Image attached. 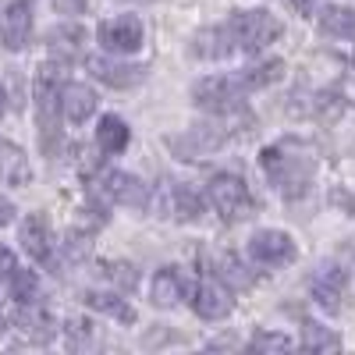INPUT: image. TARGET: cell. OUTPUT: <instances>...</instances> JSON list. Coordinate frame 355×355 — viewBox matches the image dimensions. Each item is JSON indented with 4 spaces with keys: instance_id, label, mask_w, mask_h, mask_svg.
I'll use <instances>...</instances> for the list:
<instances>
[{
    "instance_id": "cell-1",
    "label": "cell",
    "mask_w": 355,
    "mask_h": 355,
    "mask_svg": "<svg viewBox=\"0 0 355 355\" xmlns=\"http://www.w3.org/2000/svg\"><path fill=\"white\" fill-rule=\"evenodd\" d=\"M284 25L266 8L231 11L220 25H206L192 36V53L202 61H224L231 53H259L274 40H281Z\"/></svg>"
},
{
    "instance_id": "cell-2",
    "label": "cell",
    "mask_w": 355,
    "mask_h": 355,
    "mask_svg": "<svg viewBox=\"0 0 355 355\" xmlns=\"http://www.w3.org/2000/svg\"><path fill=\"white\" fill-rule=\"evenodd\" d=\"M249 132H252V114L234 107V110L214 114V121L185 128L182 135H167V150L178 160H206V157H214L217 150H224V146H231L234 139H242Z\"/></svg>"
},
{
    "instance_id": "cell-3",
    "label": "cell",
    "mask_w": 355,
    "mask_h": 355,
    "mask_svg": "<svg viewBox=\"0 0 355 355\" xmlns=\"http://www.w3.org/2000/svg\"><path fill=\"white\" fill-rule=\"evenodd\" d=\"M259 167L284 199H302L316 178V157L309 146L295 142V139H284V142H274L259 153Z\"/></svg>"
},
{
    "instance_id": "cell-4",
    "label": "cell",
    "mask_w": 355,
    "mask_h": 355,
    "mask_svg": "<svg viewBox=\"0 0 355 355\" xmlns=\"http://www.w3.org/2000/svg\"><path fill=\"white\" fill-rule=\"evenodd\" d=\"M61 71L53 64H43L40 75H36V107H40V142L43 150L53 157L57 146H61Z\"/></svg>"
},
{
    "instance_id": "cell-5",
    "label": "cell",
    "mask_w": 355,
    "mask_h": 355,
    "mask_svg": "<svg viewBox=\"0 0 355 355\" xmlns=\"http://www.w3.org/2000/svg\"><path fill=\"white\" fill-rule=\"evenodd\" d=\"M252 93L245 71H231V75H210V78H199L192 85V103L206 114H224L242 107V100Z\"/></svg>"
},
{
    "instance_id": "cell-6",
    "label": "cell",
    "mask_w": 355,
    "mask_h": 355,
    "mask_svg": "<svg viewBox=\"0 0 355 355\" xmlns=\"http://www.w3.org/2000/svg\"><path fill=\"white\" fill-rule=\"evenodd\" d=\"M206 196H210L220 220H227V224H239L252 214V192H249V185L242 182V178L231 174V171L214 174L210 185H206Z\"/></svg>"
},
{
    "instance_id": "cell-7",
    "label": "cell",
    "mask_w": 355,
    "mask_h": 355,
    "mask_svg": "<svg viewBox=\"0 0 355 355\" xmlns=\"http://www.w3.org/2000/svg\"><path fill=\"white\" fill-rule=\"evenodd\" d=\"M93 196H100L103 202L132 206V210H146L150 206V185L128 171H103L93 185Z\"/></svg>"
},
{
    "instance_id": "cell-8",
    "label": "cell",
    "mask_w": 355,
    "mask_h": 355,
    "mask_svg": "<svg viewBox=\"0 0 355 355\" xmlns=\"http://www.w3.org/2000/svg\"><path fill=\"white\" fill-rule=\"evenodd\" d=\"M96 40L107 53H117V57H125V53H135L146 40V28L135 15H114L107 21H100L96 28Z\"/></svg>"
},
{
    "instance_id": "cell-9",
    "label": "cell",
    "mask_w": 355,
    "mask_h": 355,
    "mask_svg": "<svg viewBox=\"0 0 355 355\" xmlns=\"http://www.w3.org/2000/svg\"><path fill=\"white\" fill-rule=\"evenodd\" d=\"M189 302H192V309H196L199 320L217 323V320H227V316H231L234 295H231V288H227L220 277H206V281H199V284L192 288Z\"/></svg>"
},
{
    "instance_id": "cell-10",
    "label": "cell",
    "mask_w": 355,
    "mask_h": 355,
    "mask_svg": "<svg viewBox=\"0 0 355 355\" xmlns=\"http://www.w3.org/2000/svg\"><path fill=\"white\" fill-rule=\"evenodd\" d=\"M249 259L259 263V266H284L295 259V242L288 231H277V227H259L249 245H245Z\"/></svg>"
},
{
    "instance_id": "cell-11",
    "label": "cell",
    "mask_w": 355,
    "mask_h": 355,
    "mask_svg": "<svg viewBox=\"0 0 355 355\" xmlns=\"http://www.w3.org/2000/svg\"><path fill=\"white\" fill-rule=\"evenodd\" d=\"M33 40V8L28 0H8L0 8V46L18 53Z\"/></svg>"
},
{
    "instance_id": "cell-12",
    "label": "cell",
    "mask_w": 355,
    "mask_h": 355,
    "mask_svg": "<svg viewBox=\"0 0 355 355\" xmlns=\"http://www.w3.org/2000/svg\"><path fill=\"white\" fill-rule=\"evenodd\" d=\"M309 295L323 313H341V306L348 299V274L341 266H320L309 277Z\"/></svg>"
},
{
    "instance_id": "cell-13",
    "label": "cell",
    "mask_w": 355,
    "mask_h": 355,
    "mask_svg": "<svg viewBox=\"0 0 355 355\" xmlns=\"http://www.w3.org/2000/svg\"><path fill=\"white\" fill-rule=\"evenodd\" d=\"M85 68L93 71V78H100L110 89H132L146 78L142 64H125V61H114V57H89Z\"/></svg>"
},
{
    "instance_id": "cell-14",
    "label": "cell",
    "mask_w": 355,
    "mask_h": 355,
    "mask_svg": "<svg viewBox=\"0 0 355 355\" xmlns=\"http://www.w3.org/2000/svg\"><path fill=\"white\" fill-rule=\"evenodd\" d=\"M18 239H21V249L33 256L36 263H50L53 259V234H50V224H46L43 214H28L21 220Z\"/></svg>"
},
{
    "instance_id": "cell-15",
    "label": "cell",
    "mask_w": 355,
    "mask_h": 355,
    "mask_svg": "<svg viewBox=\"0 0 355 355\" xmlns=\"http://www.w3.org/2000/svg\"><path fill=\"white\" fill-rule=\"evenodd\" d=\"M96 114V93L82 82H64L61 85V117L71 125H82Z\"/></svg>"
},
{
    "instance_id": "cell-16",
    "label": "cell",
    "mask_w": 355,
    "mask_h": 355,
    "mask_svg": "<svg viewBox=\"0 0 355 355\" xmlns=\"http://www.w3.org/2000/svg\"><path fill=\"white\" fill-rule=\"evenodd\" d=\"M0 182L4 185H28L33 182V164H28L25 150L8 139H0Z\"/></svg>"
},
{
    "instance_id": "cell-17",
    "label": "cell",
    "mask_w": 355,
    "mask_h": 355,
    "mask_svg": "<svg viewBox=\"0 0 355 355\" xmlns=\"http://www.w3.org/2000/svg\"><path fill=\"white\" fill-rule=\"evenodd\" d=\"M150 295H153V306L174 309L178 302L185 299V277H182V270H178V266H160V270L153 274Z\"/></svg>"
},
{
    "instance_id": "cell-18",
    "label": "cell",
    "mask_w": 355,
    "mask_h": 355,
    "mask_svg": "<svg viewBox=\"0 0 355 355\" xmlns=\"http://www.w3.org/2000/svg\"><path fill=\"white\" fill-rule=\"evenodd\" d=\"M128 142H132V128L117 114H103L100 125H96V146H100V153L117 157V153L128 150Z\"/></svg>"
},
{
    "instance_id": "cell-19",
    "label": "cell",
    "mask_w": 355,
    "mask_h": 355,
    "mask_svg": "<svg viewBox=\"0 0 355 355\" xmlns=\"http://www.w3.org/2000/svg\"><path fill=\"white\" fill-rule=\"evenodd\" d=\"M316 28L331 40H355V8L331 4L316 15Z\"/></svg>"
},
{
    "instance_id": "cell-20",
    "label": "cell",
    "mask_w": 355,
    "mask_h": 355,
    "mask_svg": "<svg viewBox=\"0 0 355 355\" xmlns=\"http://www.w3.org/2000/svg\"><path fill=\"white\" fill-rule=\"evenodd\" d=\"M46 43L61 61H75V57H82V46H85V28L78 21H64V25L50 28Z\"/></svg>"
},
{
    "instance_id": "cell-21",
    "label": "cell",
    "mask_w": 355,
    "mask_h": 355,
    "mask_svg": "<svg viewBox=\"0 0 355 355\" xmlns=\"http://www.w3.org/2000/svg\"><path fill=\"white\" fill-rule=\"evenodd\" d=\"M85 306L103 316H114L117 323H135V309L114 291H85Z\"/></svg>"
},
{
    "instance_id": "cell-22",
    "label": "cell",
    "mask_w": 355,
    "mask_h": 355,
    "mask_svg": "<svg viewBox=\"0 0 355 355\" xmlns=\"http://www.w3.org/2000/svg\"><path fill=\"white\" fill-rule=\"evenodd\" d=\"M171 199H174L171 214L182 220V224H185V220H199V217L206 214V199H202V192H196L192 185H174Z\"/></svg>"
},
{
    "instance_id": "cell-23",
    "label": "cell",
    "mask_w": 355,
    "mask_h": 355,
    "mask_svg": "<svg viewBox=\"0 0 355 355\" xmlns=\"http://www.w3.org/2000/svg\"><path fill=\"white\" fill-rule=\"evenodd\" d=\"M302 348L306 352H338L341 338L331 327H320V323H302Z\"/></svg>"
},
{
    "instance_id": "cell-24",
    "label": "cell",
    "mask_w": 355,
    "mask_h": 355,
    "mask_svg": "<svg viewBox=\"0 0 355 355\" xmlns=\"http://www.w3.org/2000/svg\"><path fill=\"white\" fill-rule=\"evenodd\" d=\"M8 288H11V295H15V302H18V306H33V302H36V295H40V281H36V274H33V270H25V266H18V270H15V277L8 281Z\"/></svg>"
},
{
    "instance_id": "cell-25",
    "label": "cell",
    "mask_w": 355,
    "mask_h": 355,
    "mask_svg": "<svg viewBox=\"0 0 355 355\" xmlns=\"http://www.w3.org/2000/svg\"><path fill=\"white\" fill-rule=\"evenodd\" d=\"M291 345H295L291 338H284V334H270V331H259V334L249 341L252 352H288Z\"/></svg>"
},
{
    "instance_id": "cell-26",
    "label": "cell",
    "mask_w": 355,
    "mask_h": 355,
    "mask_svg": "<svg viewBox=\"0 0 355 355\" xmlns=\"http://www.w3.org/2000/svg\"><path fill=\"white\" fill-rule=\"evenodd\" d=\"M110 277L121 284V288H135V284H139L135 266H128V263H110Z\"/></svg>"
},
{
    "instance_id": "cell-27",
    "label": "cell",
    "mask_w": 355,
    "mask_h": 355,
    "mask_svg": "<svg viewBox=\"0 0 355 355\" xmlns=\"http://www.w3.org/2000/svg\"><path fill=\"white\" fill-rule=\"evenodd\" d=\"M15 270H18V256L8 249V245H0V281H11L15 277Z\"/></svg>"
},
{
    "instance_id": "cell-28",
    "label": "cell",
    "mask_w": 355,
    "mask_h": 355,
    "mask_svg": "<svg viewBox=\"0 0 355 355\" xmlns=\"http://www.w3.org/2000/svg\"><path fill=\"white\" fill-rule=\"evenodd\" d=\"M85 4H89V0H53V8L61 11V15H82Z\"/></svg>"
},
{
    "instance_id": "cell-29",
    "label": "cell",
    "mask_w": 355,
    "mask_h": 355,
    "mask_svg": "<svg viewBox=\"0 0 355 355\" xmlns=\"http://www.w3.org/2000/svg\"><path fill=\"white\" fill-rule=\"evenodd\" d=\"M18 217V210H15V202L8 199V196H0V227H8L11 220Z\"/></svg>"
},
{
    "instance_id": "cell-30",
    "label": "cell",
    "mask_w": 355,
    "mask_h": 355,
    "mask_svg": "<svg viewBox=\"0 0 355 355\" xmlns=\"http://www.w3.org/2000/svg\"><path fill=\"white\" fill-rule=\"evenodd\" d=\"M345 93H348V100L355 103V57H352V68H348V75H345Z\"/></svg>"
},
{
    "instance_id": "cell-31",
    "label": "cell",
    "mask_w": 355,
    "mask_h": 355,
    "mask_svg": "<svg viewBox=\"0 0 355 355\" xmlns=\"http://www.w3.org/2000/svg\"><path fill=\"white\" fill-rule=\"evenodd\" d=\"M291 4H295V11H302V15H313L320 0H291Z\"/></svg>"
},
{
    "instance_id": "cell-32",
    "label": "cell",
    "mask_w": 355,
    "mask_h": 355,
    "mask_svg": "<svg viewBox=\"0 0 355 355\" xmlns=\"http://www.w3.org/2000/svg\"><path fill=\"white\" fill-rule=\"evenodd\" d=\"M4 107H8V93H4V85H0V114H4Z\"/></svg>"
},
{
    "instance_id": "cell-33",
    "label": "cell",
    "mask_w": 355,
    "mask_h": 355,
    "mask_svg": "<svg viewBox=\"0 0 355 355\" xmlns=\"http://www.w3.org/2000/svg\"><path fill=\"white\" fill-rule=\"evenodd\" d=\"M146 4H153V0H146Z\"/></svg>"
}]
</instances>
